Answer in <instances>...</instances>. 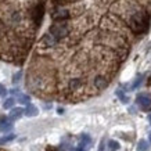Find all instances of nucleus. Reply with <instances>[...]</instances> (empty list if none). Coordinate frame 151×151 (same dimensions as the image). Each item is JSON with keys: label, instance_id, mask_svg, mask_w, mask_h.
Wrapping results in <instances>:
<instances>
[{"label": "nucleus", "instance_id": "nucleus-3", "mask_svg": "<svg viewBox=\"0 0 151 151\" xmlns=\"http://www.w3.org/2000/svg\"><path fill=\"white\" fill-rule=\"evenodd\" d=\"M136 103L140 107V110L144 112H151V94L148 93H140L136 97Z\"/></svg>", "mask_w": 151, "mask_h": 151}, {"label": "nucleus", "instance_id": "nucleus-7", "mask_svg": "<svg viewBox=\"0 0 151 151\" xmlns=\"http://www.w3.org/2000/svg\"><path fill=\"white\" fill-rule=\"evenodd\" d=\"M79 140H81V143H79V144H81V146H83L85 148H86V147L89 146L90 143H92V139H90V136H89V134H86V133H83Z\"/></svg>", "mask_w": 151, "mask_h": 151}, {"label": "nucleus", "instance_id": "nucleus-9", "mask_svg": "<svg viewBox=\"0 0 151 151\" xmlns=\"http://www.w3.org/2000/svg\"><path fill=\"white\" fill-rule=\"evenodd\" d=\"M14 139H15V134H7V136L0 139V146H3V144H6V143L13 142Z\"/></svg>", "mask_w": 151, "mask_h": 151}, {"label": "nucleus", "instance_id": "nucleus-6", "mask_svg": "<svg viewBox=\"0 0 151 151\" xmlns=\"http://www.w3.org/2000/svg\"><path fill=\"white\" fill-rule=\"evenodd\" d=\"M37 112H39L37 108L33 104H31V103H29V104L27 105V108L24 110V114L27 115V116H35V115H37Z\"/></svg>", "mask_w": 151, "mask_h": 151}, {"label": "nucleus", "instance_id": "nucleus-16", "mask_svg": "<svg viewBox=\"0 0 151 151\" xmlns=\"http://www.w3.org/2000/svg\"><path fill=\"white\" fill-rule=\"evenodd\" d=\"M19 78H21V72L15 73V75H14V78H13V82H14V83H17V82L19 81Z\"/></svg>", "mask_w": 151, "mask_h": 151}, {"label": "nucleus", "instance_id": "nucleus-1", "mask_svg": "<svg viewBox=\"0 0 151 151\" xmlns=\"http://www.w3.org/2000/svg\"><path fill=\"white\" fill-rule=\"evenodd\" d=\"M50 24L25 86L46 101L79 103L111 85L151 25V0H50Z\"/></svg>", "mask_w": 151, "mask_h": 151}, {"label": "nucleus", "instance_id": "nucleus-2", "mask_svg": "<svg viewBox=\"0 0 151 151\" xmlns=\"http://www.w3.org/2000/svg\"><path fill=\"white\" fill-rule=\"evenodd\" d=\"M49 0H0V61L25 64Z\"/></svg>", "mask_w": 151, "mask_h": 151}, {"label": "nucleus", "instance_id": "nucleus-11", "mask_svg": "<svg viewBox=\"0 0 151 151\" xmlns=\"http://www.w3.org/2000/svg\"><path fill=\"white\" fill-rule=\"evenodd\" d=\"M116 96H118L119 100L122 101V103H125V104H126V103H129V97H126V96L124 94V90L118 89V90H116Z\"/></svg>", "mask_w": 151, "mask_h": 151}, {"label": "nucleus", "instance_id": "nucleus-5", "mask_svg": "<svg viewBox=\"0 0 151 151\" xmlns=\"http://www.w3.org/2000/svg\"><path fill=\"white\" fill-rule=\"evenodd\" d=\"M11 128H13V124H11L10 119L0 118V130H1V132H9Z\"/></svg>", "mask_w": 151, "mask_h": 151}, {"label": "nucleus", "instance_id": "nucleus-17", "mask_svg": "<svg viewBox=\"0 0 151 151\" xmlns=\"http://www.w3.org/2000/svg\"><path fill=\"white\" fill-rule=\"evenodd\" d=\"M73 151H86V148H85V147L83 146H81V144H79L78 147H76V148H75V150Z\"/></svg>", "mask_w": 151, "mask_h": 151}, {"label": "nucleus", "instance_id": "nucleus-19", "mask_svg": "<svg viewBox=\"0 0 151 151\" xmlns=\"http://www.w3.org/2000/svg\"><path fill=\"white\" fill-rule=\"evenodd\" d=\"M148 122H150V125H151V114L148 115Z\"/></svg>", "mask_w": 151, "mask_h": 151}, {"label": "nucleus", "instance_id": "nucleus-4", "mask_svg": "<svg viewBox=\"0 0 151 151\" xmlns=\"http://www.w3.org/2000/svg\"><path fill=\"white\" fill-rule=\"evenodd\" d=\"M24 115V110L21 107H17V108H11V112H10V121H15V119H19Z\"/></svg>", "mask_w": 151, "mask_h": 151}, {"label": "nucleus", "instance_id": "nucleus-12", "mask_svg": "<svg viewBox=\"0 0 151 151\" xmlns=\"http://www.w3.org/2000/svg\"><path fill=\"white\" fill-rule=\"evenodd\" d=\"M14 104H15V100H14L13 97L11 99H7V100L4 101V104H3V107H4L6 110H11L14 107Z\"/></svg>", "mask_w": 151, "mask_h": 151}, {"label": "nucleus", "instance_id": "nucleus-8", "mask_svg": "<svg viewBox=\"0 0 151 151\" xmlns=\"http://www.w3.org/2000/svg\"><path fill=\"white\" fill-rule=\"evenodd\" d=\"M150 148V144L146 142V140H140L137 144V151H148Z\"/></svg>", "mask_w": 151, "mask_h": 151}, {"label": "nucleus", "instance_id": "nucleus-20", "mask_svg": "<svg viewBox=\"0 0 151 151\" xmlns=\"http://www.w3.org/2000/svg\"><path fill=\"white\" fill-rule=\"evenodd\" d=\"M150 144H151V132H150Z\"/></svg>", "mask_w": 151, "mask_h": 151}, {"label": "nucleus", "instance_id": "nucleus-13", "mask_svg": "<svg viewBox=\"0 0 151 151\" xmlns=\"http://www.w3.org/2000/svg\"><path fill=\"white\" fill-rule=\"evenodd\" d=\"M108 148H110V151H118L119 143L115 142V140H110V142H108Z\"/></svg>", "mask_w": 151, "mask_h": 151}, {"label": "nucleus", "instance_id": "nucleus-15", "mask_svg": "<svg viewBox=\"0 0 151 151\" xmlns=\"http://www.w3.org/2000/svg\"><path fill=\"white\" fill-rule=\"evenodd\" d=\"M7 96V89H6L4 85L0 83V97H6Z\"/></svg>", "mask_w": 151, "mask_h": 151}, {"label": "nucleus", "instance_id": "nucleus-14", "mask_svg": "<svg viewBox=\"0 0 151 151\" xmlns=\"http://www.w3.org/2000/svg\"><path fill=\"white\" fill-rule=\"evenodd\" d=\"M142 81H143V75H139L137 78H136V81H134V83L132 85V89L134 90V89H137L140 85H142Z\"/></svg>", "mask_w": 151, "mask_h": 151}, {"label": "nucleus", "instance_id": "nucleus-18", "mask_svg": "<svg viewBox=\"0 0 151 151\" xmlns=\"http://www.w3.org/2000/svg\"><path fill=\"white\" fill-rule=\"evenodd\" d=\"M147 85H148V86H151V75H150V78H148V81H147Z\"/></svg>", "mask_w": 151, "mask_h": 151}, {"label": "nucleus", "instance_id": "nucleus-10", "mask_svg": "<svg viewBox=\"0 0 151 151\" xmlns=\"http://www.w3.org/2000/svg\"><path fill=\"white\" fill-rule=\"evenodd\" d=\"M18 101L21 103V104L28 105L29 104V101H31V97L28 96V94H18Z\"/></svg>", "mask_w": 151, "mask_h": 151}]
</instances>
